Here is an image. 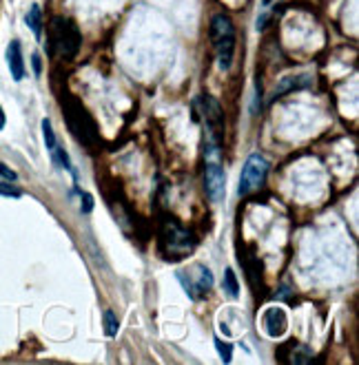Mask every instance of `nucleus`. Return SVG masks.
I'll return each instance as SVG.
<instances>
[{"label": "nucleus", "instance_id": "1", "mask_svg": "<svg viewBox=\"0 0 359 365\" xmlns=\"http://www.w3.org/2000/svg\"><path fill=\"white\" fill-rule=\"evenodd\" d=\"M49 47L54 56L62 60H71L80 49V31L74 20L56 16L49 27Z\"/></svg>", "mask_w": 359, "mask_h": 365}, {"label": "nucleus", "instance_id": "2", "mask_svg": "<svg viewBox=\"0 0 359 365\" xmlns=\"http://www.w3.org/2000/svg\"><path fill=\"white\" fill-rule=\"evenodd\" d=\"M211 42L216 47L220 69L222 71L231 69V62H233V53H236V27L226 14H218L211 20Z\"/></svg>", "mask_w": 359, "mask_h": 365}, {"label": "nucleus", "instance_id": "3", "mask_svg": "<svg viewBox=\"0 0 359 365\" xmlns=\"http://www.w3.org/2000/svg\"><path fill=\"white\" fill-rule=\"evenodd\" d=\"M160 244L168 259H184V257H188L196 250L198 240L188 228L176 222H166L160 232Z\"/></svg>", "mask_w": 359, "mask_h": 365}, {"label": "nucleus", "instance_id": "4", "mask_svg": "<svg viewBox=\"0 0 359 365\" xmlns=\"http://www.w3.org/2000/svg\"><path fill=\"white\" fill-rule=\"evenodd\" d=\"M266 175H268V162L260 153L248 155L240 175V195H251V192L260 190L266 182Z\"/></svg>", "mask_w": 359, "mask_h": 365}, {"label": "nucleus", "instance_id": "5", "mask_svg": "<svg viewBox=\"0 0 359 365\" xmlns=\"http://www.w3.org/2000/svg\"><path fill=\"white\" fill-rule=\"evenodd\" d=\"M198 106L204 113V122H206V133H208V144L211 146H220L222 138H224V113L218 100H213L211 96L200 98Z\"/></svg>", "mask_w": 359, "mask_h": 365}, {"label": "nucleus", "instance_id": "6", "mask_svg": "<svg viewBox=\"0 0 359 365\" xmlns=\"http://www.w3.org/2000/svg\"><path fill=\"white\" fill-rule=\"evenodd\" d=\"M65 109V115H67V122H69V128L76 133V138L80 142H87L91 144L96 140V124L91 120V115L82 109L78 102H69L67 106H62Z\"/></svg>", "mask_w": 359, "mask_h": 365}, {"label": "nucleus", "instance_id": "7", "mask_svg": "<svg viewBox=\"0 0 359 365\" xmlns=\"http://www.w3.org/2000/svg\"><path fill=\"white\" fill-rule=\"evenodd\" d=\"M178 279L191 299H202L211 288H213V272L202 264H196L191 270H188V274L178 272Z\"/></svg>", "mask_w": 359, "mask_h": 365}, {"label": "nucleus", "instance_id": "8", "mask_svg": "<svg viewBox=\"0 0 359 365\" xmlns=\"http://www.w3.org/2000/svg\"><path fill=\"white\" fill-rule=\"evenodd\" d=\"M224 184H226V175L224 168L218 160L206 162V170H204V190L211 202H220L224 197Z\"/></svg>", "mask_w": 359, "mask_h": 365}, {"label": "nucleus", "instance_id": "9", "mask_svg": "<svg viewBox=\"0 0 359 365\" xmlns=\"http://www.w3.org/2000/svg\"><path fill=\"white\" fill-rule=\"evenodd\" d=\"M288 328V319L282 308H268L264 312V330L268 336H282Z\"/></svg>", "mask_w": 359, "mask_h": 365}, {"label": "nucleus", "instance_id": "10", "mask_svg": "<svg viewBox=\"0 0 359 365\" xmlns=\"http://www.w3.org/2000/svg\"><path fill=\"white\" fill-rule=\"evenodd\" d=\"M7 64H9L11 78L16 82H20V80L25 78V60H23V49H20L18 40L9 42V47H7Z\"/></svg>", "mask_w": 359, "mask_h": 365}, {"label": "nucleus", "instance_id": "11", "mask_svg": "<svg viewBox=\"0 0 359 365\" xmlns=\"http://www.w3.org/2000/svg\"><path fill=\"white\" fill-rule=\"evenodd\" d=\"M25 23L29 25V29L34 31V36L40 40V36H42V14H40V7L38 5H31L29 14L25 16Z\"/></svg>", "mask_w": 359, "mask_h": 365}, {"label": "nucleus", "instance_id": "12", "mask_svg": "<svg viewBox=\"0 0 359 365\" xmlns=\"http://www.w3.org/2000/svg\"><path fill=\"white\" fill-rule=\"evenodd\" d=\"M118 330H120V324H118L116 312L107 310V312H104V332H107V336H116Z\"/></svg>", "mask_w": 359, "mask_h": 365}, {"label": "nucleus", "instance_id": "13", "mask_svg": "<svg viewBox=\"0 0 359 365\" xmlns=\"http://www.w3.org/2000/svg\"><path fill=\"white\" fill-rule=\"evenodd\" d=\"M224 290H226L231 297H238V292H240V286H238V279H236V272H233V268H226Z\"/></svg>", "mask_w": 359, "mask_h": 365}, {"label": "nucleus", "instance_id": "14", "mask_svg": "<svg viewBox=\"0 0 359 365\" xmlns=\"http://www.w3.org/2000/svg\"><path fill=\"white\" fill-rule=\"evenodd\" d=\"M42 133H45V144L49 151L56 148V135H54V126H51V120H42Z\"/></svg>", "mask_w": 359, "mask_h": 365}, {"label": "nucleus", "instance_id": "15", "mask_svg": "<svg viewBox=\"0 0 359 365\" xmlns=\"http://www.w3.org/2000/svg\"><path fill=\"white\" fill-rule=\"evenodd\" d=\"M216 346H218V350H220L222 361H224V363H231V359H233V356H231V350H233V348H231L228 343H222L220 339H216Z\"/></svg>", "mask_w": 359, "mask_h": 365}, {"label": "nucleus", "instance_id": "16", "mask_svg": "<svg viewBox=\"0 0 359 365\" xmlns=\"http://www.w3.org/2000/svg\"><path fill=\"white\" fill-rule=\"evenodd\" d=\"M0 195H7V197H20L23 195V190L11 186V184H0Z\"/></svg>", "mask_w": 359, "mask_h": 365}, {"label": "nucleus", "instance_id": "17", "mask_svg": "<svg viewBox=\"0 0 359 365\" xmlns=\"http://www.w3.org/2000/svg\"><path fill=\"white\" fill-rule=\"evenodd\" d=\"M80 202H82V210H84V212H91V210H93V197L89 195V192H82V195H80Z\"/></svg>", "mask_w": 359, "mask_h": 365}, {"label": "nucleus", "instance_id": "18", "mask_svg": "<svg viewBox=\"0 0 359 365\" xmlns=\"http://www.w3.org/2000/svg\"><path fill=\"white\" fill-rule=\"evenodd\" d=\"M0 178H5V180H9V182H14L18 175L14 173V170L7 166V164H3V162H0Z\"/></svg>", "mask_w": 359, "mask_h": 365}, {"label": "nucleus", "instance_id": "19", "mask_svg": "<svg viewBox=\"0 0 359 365\" xmlns=\"http://www.w3.org/2000/svg\"><path fill=\"white\" fill-rule=\"evenodd\" d=\"M34 71L40 73V58L38 56H34Z\"/></svg>", "mask_w": 359, "mask_h": 365}, {"label": "nucleus", "instance_id": "20", "mask_svg": "<svg viewBox=\"0 0 359 365\" xmlns=\"http://www.w3.org/2000/svg\"><path fill=\"white\" fill-rule=\"evenodd\" d=\"M5 120H7V118H5V111L0 109V131H3V128H5Z\"/></svg>", "mask_w": 359, "mask_h": 365}, {"label": "nucleus", "instance_id": "21", "mask_svg": "<svg viewBox=\"0 0 359 365\" xmlns=\"http://www.w3.org/2000/svg\"><path fill=\"white\" fill-rule=\"evenodd\" d=\"M220 330H222V332H224V334H226V336H228V334H231V332H228V328H226V326H224V324H222V326H220Z\"/></svg>", "mask_w": 359, "mask_h": 365}]
</instances>
